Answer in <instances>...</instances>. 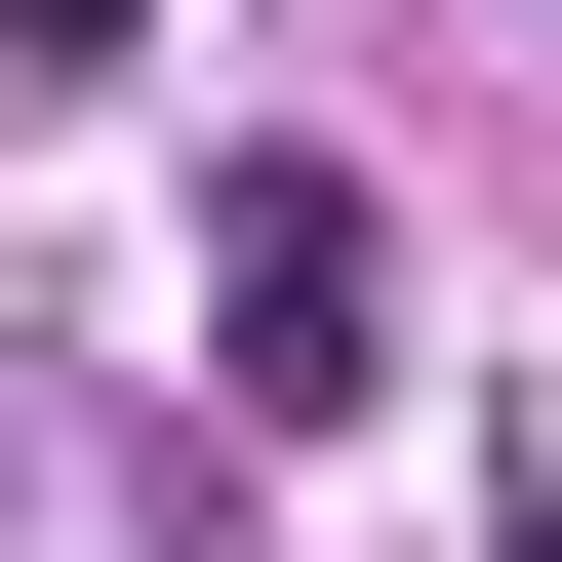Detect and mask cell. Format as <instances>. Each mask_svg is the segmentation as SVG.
Wrapping results in <instances>:
<instances>
[{
	"mask_svg": "<svg viewBox=\"0 0 562 562\" xmlns=\"http://www.w3.org/2000/svg\"><path fill=\"white\" fill-rule=\"evenodd\" d=\"M201 402H241V442H362V402H402V241H362V161H201Z\"/></svg>",
	"mask_w": 562,
	"mask_h": 562,
	"instance_id": "cell-1",
	"label": "cell"
},
{
	"mask_svg": "<svg viewBox=\"0 0 562 562\" xmlns=\"http://www.w3.org/2000/svg\"><path fill=\"white\" fill-rule=\"evenodd\" d=\"M0 81H161V0H0Z\"/></svg>",
	"mask_w": 562,
	"mask_h": 562,
	"instance_id": "cell-2",
	"label": "cell"
}]
</instances>
